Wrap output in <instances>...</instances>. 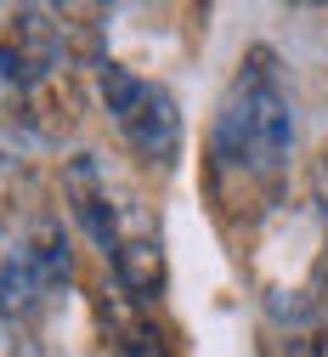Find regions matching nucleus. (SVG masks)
Listing matches in <instances>:
<instances>
[{
  "label": "nucleus",
  "mask_w": 328,
  "mask_h": 357,
  "mask_svg": "<svg viewBox=\"0 0 328 357\" xmlns=\"http://www.w3.org/2000/svg\"><path fill=\"white\" fill-rule=\"evenodd\" d=\"M295 159V102L283 91L277 57L266 46L244 52L232 74L215 130H210V182L221 204H260L277 193L283 170Z\"/></svg>",
  "instance_id": "f257e3e1"
},
{
  "label": "nucleus",
  "mask_w": 328,
  "mask_h": 357,
  "mask_svg": "<svg viewBox=\"0 0 328 357\" xmlns=\"http://www.w3.org/2000/svg\"><path fill=\"white\" fill-rule=\"evenodd\" d=\"M97 97L102 108L114 114L119 137L142 153L148 165L170 170L181 159V142H187V125H181V108L170 97V85L136 74L125 63H97Z\"/></svg>",
  "instance_id": "f03ea898"
},
{
  "label": "nucleus",
  "mask_w": 328,
  "mask_h": 357,
  "mask_svg": "<svg viewBox=\"0 0 328 357\" xmlns=\"http://www.w3.org/2000/svg\"><path fill=\"white\" fill-rule=\"evenodd\" d=\"M74 278V250L57 221H34V227L0 255V318L6 324H34L68 295Z\"/></svg>",
  "instance_id": "7ed1b4c3"
},
{
  "label": "nucleus",
  "mask_w": 328,
  "mask_h": 357,
  "mask_svg": "<svg viewBox=\"0 0 328 357\" xmlns=\"http://www.w3.org/2000/svg\"><path fill=\"white\" fill-rule=\"evenodd\" d=\"M68 23L52 6H0V79L17 91H40L45 79L63 74Z\"/></svg>",
  "instance_id": "20e7f679"
},
{
  "label": "nucleus",
  "mask_w": 328,
  "mask_h": 357,
  "mask_svg": "<svg viewBox=\"0 0 328 357\" xmlns=\"http://www.w3.org/2000/svg\"><path fill=\"white\" fill-rule=\"evenodd\" d=\"M63 199H68V210H74V221L102 244V255L119 244V233H125V215H119V204H114V188H108V170L97 165V153H74L68 159V170H63Z\"/></svg>",
  "instance_id": "39448f33"
},
{
  "label": "nucleus",
  "mask_w": 328,
  "mask_h": 357,
  "mask_svg": "<svg viewBox=\"0 0 328 357\" xmlns=\"http://www.w3.org/2000/svg\"><path fill=\"white\" fill-rule=\"evenodd\" d=\"M108 261H114V284H119V295L142 301V306H148V301H159V295H164V284H170L159 221H136V227H125V233H119V244L108 250Z\"/></svg>",
  "instance_id": "423d86ee"
},
{
  "label": "nucleus",
  "mask_w": 328,
  "mask_h": 357,
  "mask_svg": "<svg viewBox=\"0 0 328 357\" xmlns=\"http://www.w3.org/2000/svg\"><path fill=\"white\" fill-rule=\"evenodd\" d=\"M102 329H108V340H114V351L119 357H181L175 351V340L153 324V312L142 306V301H130V295H102Z\"/></svg>",
  "instance_id": "0eeeda50"
}]
</instances>
